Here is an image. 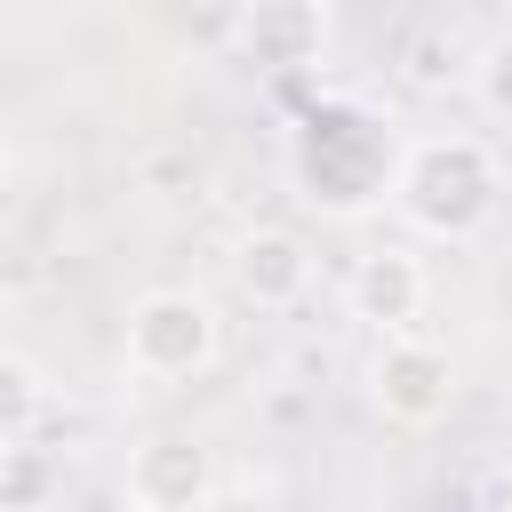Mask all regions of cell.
<instances>
[{
	"instance_id": "cell-9",
	"label": "cell",
	"mask_w": 512,
	"mask_h": 512,
	"mask_svg": "<svg viewBox=\"0 0 512 512\" xmlns=\"http://www.w3.org/2000/svg\"><path fill=\"white\" fill-rule=\"evenodd\" d=\"M400 72L416 88H448V80H472V48L448 32V24H424L408 48H400Z\"/></svg>"
},
{
	"instance_id": "cell-3",
	"label": "cell",
	"mask_w": 512,
	"mask_h": 512,
	"mask_svg": "<svg viewBox=\"0 0 512 512\" xmlns=\"http://www.w3.org/2000/svg\"><path fill=\"white\" fill-rule=\"evenodd\" d=\"M368 400L384 424L400 432H424L456 408V360L432 344V336H376L368 352Z\"/></svg>"
},
{
	"instance_id": "cell-4",
	"label": "cell",
	"mask_w": 512,
	"mask_h": 512,
	"mask_svg": "<svg viewBox=\"0 0 512 512\" xmlns=\"http://www.w3.org/2000/svg\"><path fill=\"white\" fill-rule=\"evenodd\" d=\"M128 504L136 512H208L216 496V448L192 432H152L128 448Z\"/></svg>"
},
{
	"instance_id": "cell-1",
	"label": "cell",
	"mask_w": 512,
	"mask_h": 512,
	"mask_svg": "<svg viewBox=\"0 0 512 512\" xmlns=\"http://www.w3.org/2000/svg\"><path fill=\"white\" fill-rule=\"evenodd\" d=\"M504 200V168L480 136L448 128V136H416L392 168V208L424 232V240H472Z\"/></svg>"
},
{
	"instance_id": "cell-5",
	"label": "cell",
	"mask_w": 512,
	"mask_h": 512,
	"mask_svg": "<svg viewBox=\"0 0 512 512\" xmlns=\"http://www.w3.org/2000/svg\"><path fill=\"white\" fill-rule=\"evenodd\" d=\"M328 40H336V16L320 0H256L232 16L240 64H264V72H304L328 56Z\"/></svg>"
},
{
	"instance_id": "cell-2",
	"label": "cell",
	"mask_w": 512,
	"mask_h": 512,
	"mask_svg": "<svg viewBox=\"0 0 512 512\" xmlns=\"http://www.w3.org/2000/svg\"><path fill=\"white\" fill-rule=\"evenodd\" d=\"M224 344V320L200 288H144L120 320V352L144 384H192Z\"/></svg>"
},
{
	"instance_id": "cell-10",
	"label": "cell",
	"mask_w": 512,
	"mask_h": 512,
	"mask_svg": "<svg viewBox=\"0 0 512 512\" xmlns=\"http://www.w3.org/2000/svg\"><path fill=\"white\" fill-rule=\"evenodd\" d=\"M48 480H56V472H48V456H40V448H24V440H16V448H0V512H40Z\"/></svg>"
},
{
	"instance_id": "cell-8",
	"label": "cell",
	"mask_w": 512,
	"mask_h": 512,
	"mask_svg": "<svg viewBox=\"0 0 512 512\" xmlns=\"http://www.w3.org/2000/svg\"><path fill=\"white\" fill-rule=\"evenodd\" d=\"M40 416H48V376H40V360L0 344V448L32 440V424H40Z\"/></svg>"
},
{
	"instance_id": "cell-6",
	"label": "cell",
	"mask_w": 512,
	"mask_h": 512,
	"mask_svg": "<svg viewBox=\"0 0 512 512\" xmlns=\"http://www.w3.org/2000/svg\"><path fill=\"white\" fill-rule=\"evenodd\" d=\"M232 288L256 304V312H288L304 288H312V240L288 232V224H256L232 240Z\"/></svg>"
},
{
	"instance_id": "cell-7",
	"label": "cell",
	"mask_w": 512,
	"mask_h": 512,
	"mask_svg": "<svg viewBox=\"0 0 512 512\" xmlns=\"http://www.w3.org/2000/svg\"><path fill=\"white\" fill-rule=\"evenodd\" d=\"M424 256L416 248H368L360 264H352V280H344V304H352V320H368L376 336H408V320L424 312Z\"/></svg>"
},
{
	"instance_id": "cell-11",
	"label": "cell",
	"mask_w": 512,
	"mask_h": 512,
	"mask_svg": "<svg viewBox=\"0 0 512 512\" xmlns=\"http://www.w3.org/2000/svg\"><path fill=\"white\" fill-rule=\"evenodd\" d=\"M472 96L496 120H512V32H496L488 48H472Z\"/></svg>"
}]
</instances>
